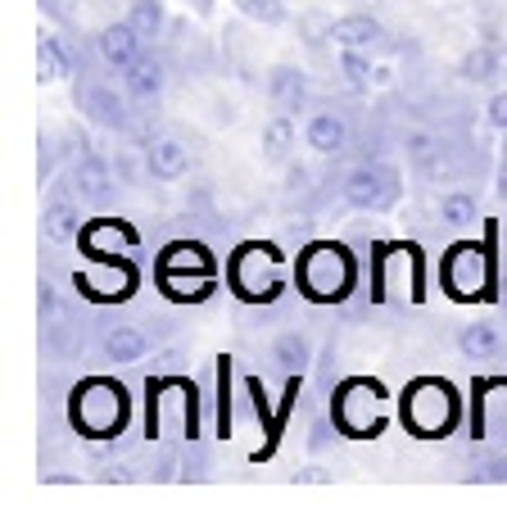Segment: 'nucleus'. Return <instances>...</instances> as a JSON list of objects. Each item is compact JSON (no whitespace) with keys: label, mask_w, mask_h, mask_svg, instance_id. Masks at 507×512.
<instances>
[{"label":"nucleus","mask_w":507,"mask_h":512,"mask_svg":"<svg viewBox=\"0 0 507 512\" xmlns=\"http://www.w3.org/2000/svg\"><path fill=\"white\" fill-rule=\"evenodd\" d=\"M299 286H304V295L313 304H335V300H345L349 290H354L358 281V263L354 254L345 250V245H308L304 259H299Z\"/></svg>","instance_id":"nucleus-1"},{"label":"nucleus","mask_w":507,"mask_h":512,"mask_svg":"<svg viewBox=\"0 0 507 512\" xmlns=\"http://www.w3.org/2000/svg\"><path fill=\"white\" fill-rule=\"evenodd\" d=\"M331 417H335V431L340 435H349V440H372V435H381L385 422H390V399H385L381 381L354 377L335 390Z\"/></svg>","instance_id":"nucleus-2"},{"label":"nucleus","mask_w":507,"mask_h":512,"mask_svg":"<svg viewBox=\"0 0 507 512\" xmlns=\"http://www.w3.org/2000/svg\"><path fill=\"white\" fill-rule=\"evenodd\" d=\"M403 422L412 426V431L421 435V440H435V435H449L453 426H458V390L449 386V381L440 377H421L412 381L408 390H403Z\"/></svg>","instance_id":"nucleus-3"},{"label":"nucleus","mask_w":507,"mask_h":512,"mask_svg":"<svg viewBox=\"0 0 507 512\" xmlns=\"http://www.w3.org/2000/svg\"><path fill=\"white\" fill-rule=\"evenodd\" d=\"M73 426L82 435H96V440H109L114 431L127 426V390L109 377H87L73 390Z\"/></svg>","instance_id":"nucleus-4"},{"label":"nucleus","mask_w":507,"mask_h":512,"mask_svg":"<svg viewBox=\"0 0 507 512\" xmlns=\"http://www.w3.org/2000/svg\"><path fill=\"white\" fill-rule=\"evenodd\" d=\"M340 200L358 213H390L403 200V173L385 159H363L340 177Z\"/></svg>","instance_id":"nucleus-5"},{"label":"nucleus","mask_w":507,"mask_h":512,"mask_svg":"<svg viewBox=\"0 0 507 512\" xmlns=\"http://www.w3.org/2000/svg\"><path fill=\"white\" fill-rule=\"evenodd\" d=\"M231 286H236V295L249 304L277 300L281 286H286L281 254L272 250V245H240L236 259H231Z\"/></svg>","instance_id":"nucleus-6"},{"label":"nucleus","mask_w":507,"mask_h":512,"mask_svg":"<svg viewBox=\"0 0 507 512\" xmlns=\"http://www.w3.org/2000/svg\"><path fill=\"white\" fill-rule=\"evenodd\" d=\"M73 100L82 109V118L91 127H100V132H132V114H127L132 96L118 91L114 82L96 78V73H82V78H73Z\"/></svg>","instance_id":"nucleus-7"},{"label":"nucleus","mask_w":507,"mask_h":512,"mask_svg":"<svg viewBox=\"0 0 507 512\" xmlns=\"http://www.w3.org/2000/svg\"><path fill=\"white\" fill-rule=\"evenodd\" d=\"M114 159L96 155L91 150V141H82V150H77L73 168H68V186H73V195L87 209H114L118 204V182H114Z\"/></svg>","instance_id":"nucleus-8"},{"label":"nucleus","mask_w":507,"mask_h":512,"mask_svg":"<svg viewBox=\"0 0 507 512\" xmlns=\"http://www.w3.org/2000/svg\"><path fill=\"white\" fill-rule=\"evenodd\" d=\"M444 286L458 295V300H476L489 290V254L476 241H458L444 254Z\"/></svg>","instance_id":"nucleus-9"},{"label":"nucleus","mask_w":507,"mask_h":512,"mask_svg":"<svg viewBox=\"0 0 507 512\" xmlns=\"http://www.w3.org/2000/svg\"><path fill=\"white\" fill-rule=\"evenodd\" d=\"M304 145L313 150V155H322V159L345 155L349 145H354V123H349V114L345 109H335V105L313 109L308 123H304Z\"/></svg>","instance_id":"nucleus-10"},{"label":"nucleus","mask_w":507,"mask_h":512,"mask_svg":"<svg viewBox=\"0 0 507 512\" xmlns=\"http://www.w3.org/2000/svg\"><path fill=\"white\" fill-rule=\"evenodd\" d=\"M145 50H150V46H145V37L127 19L105 23V28L96 32V59L105 68H114V73H127V68H132Z\"/></svg>","instance_id":"nucleus-11"},{"label":"nucleus","mask_w":507,"mask_h":512,"mask_svg":"<svg viewBox=\"0 0 507 512\" xmlns=\"http://www.w3.org/2000/svg\"><path fill=\"white\" fill-rule=\"evenodd\" d=\"M154 340H159V331H150V322H118V327H105L100 354H105V363L127 368V363H141L150 354Z\"/></svg>","instance_id":"nucleus-12"},{"label":"nucleus","mask_w":507,"mask_h":512,"mask_svg":"<svg viewBox=\"0 0 507 512\" xmlns=\"http://www.w3.org/2000/svg\"><path fill=\"white\" fill-rule=\"evenodd\" d=\"M82 55L73 50V41L59 37V32H41L37 41V82H64V78H82Z\"/></svg>","instance_id":"nucleus-13"},{"label":"nucleus","mask_w":507,"mask_h":512,"mask_svg":"<svg viewBox=\"0 0 507 512\" xmlns=\"http://www.w3.org/2000/svg\"><path fill=\"white\" fill-rule=\"evenodd\" d=\"M68 191H73V186H68ZM68 191L55 186V195H50L46 209H41V236H46L50 245H68L82 236V200Z\"/></svg>","instance_id":"nucleus-14"},{"label":"nucleus","mask_w":507,"mask_h":512,"mask_svg":"<svg viewBox=\"0 0 507 512\" xmlns=\"http://www.w3.org/2000/svg\"><path fill=\"white\" fill-rule=\"evenodd\" d=\"M123 91L132 96V105H159L163 91H168V59L154 55V46H150L123 73Z\"/></svg>","instance_id":"nucleus-15"},{"label":"nucleus","mask_w":507,"mask_h":512,"mask_svg":"<svg viewBox=\"0 0 507 512\" xmlns=\"http://www.w3.org/2000/svg\"><path fill=\"white\" fill-rule=\"evenodd\" d=\"M141 155H145V168H150V182L168 186L191 173V150L177 136H150V141H141Z\"/></svg>","instance_id":"nucleus-16"},{"label":"nucleus","mask_w":507,"mask_h":512,"mask_svg":"<svg viewBox=\"0 0 507 512\" xmlns=\"http://www.w3.org/2000/svg\"><path fill=\"white\" fill-rule=\"evenodd\" d=\"M308 73L304 68H295V64H272L268 68V100H272V109L277 114H290V118H299L308 109Z\"/></svg>","instance_id":"nucleus-17"},{"label":"nucleus","mask_w":507,"mask_h":512,"mask_svg":"<svg viewBox=\"0 0 507 512\" xmlns=\"http://www.w3.org/2000/svg\"><path fill=\"white\" fill-rule=\"evenodd\" d=\"M467 87H494L498 78L507 73V55L498 41H480V46H471L467 55L458 59V68H453Z\"/></svg>","instance_id":"nucleus-18"},{"label":"nucleus","mask_w":507,"mask_h":512,"mask_svg":"<svg viewBox=\"0 0 507 512\" xmlns=\"http://www.w3.org/2000/svg\"><path fill=\"white\" fill-rule=\"evenodd\" d=\"M326 37L335 41V50L340 46H354V50H376L385 41V23L376 19V14H340V19L326 23Z\"/></svg>","instance_id":"nucleus-19"},{"label":"nucleus","mask_w":507,"mask_h":512,"mask_svg":"<svg viewBox=\"0 0 507 512\" xmlns=\"http://www.w3.org/2000/svg\"><path fill=\"white\" fill-rule=\"evenodd\" d=\"M268 363H272V372H281L286 381H304L308 363H313V340H308L304 331H281L268 345Z\"/></svg>","instance_id":"nucleus-20"},{"label":"nucleus","mask_w":507,"mask_h":512,"mask_svg":"<svg viewBox=\"0 0 507 512\" xmlns=\"http://www.w3.org/2000/svg\"><path fill=\"white\" fill-rule=\"evenodd\" d=\"M96 263H105V277H82L77 272V290H87V295H96V300H123L127 290L136 286V272H132V263H114V259H96Z\"/></svg>","instance_id":"nucleus-21"},{"label":"nucleus","mask_w":507,"mask_h":512,"mask_svg":"<svg viewBox=\"0 0 507 512\" xmlns=\"http://www.w3.org/2000/svg\"><path fill=\"white\" fill-rule=\"evenodd\" d=\"M458 354L467 363H489V358L503 354V336H498L494 322H462L458 327Z\"/></svg>","instance_id":"nucleus-22"},{"label":"nucleus","mask_w":507,"mask_h":512,"mask_svg":"<svg viewBox=\"0 0 507 512\" xmlns=\"http://www.w3.org/2000/svg\"><path fill=\"white\" fill-rule=\"evenodd\" d=\"M299 132H295V118L290 114H272L259 132V150H263V164H286L290 150H295Z\"/></svg>","instance_id":"nucleus-23"},{"label":"nucleus","mask_w":507,"mask_h":512,"mask_svg":"<svg viewBox=\"0 0 507 512\" xmlns=\"http://www.w3.org/2000/svg\"><path fill=\"white\" fill-rule=\"evenodd\" d=\"M335 73H340V82H345V87H354V91H372V87H376L372 50L340 46V55H335Z\"/></svg>","instance_id":"nucleus-24"},{"label":"nucleus","mask_w":507,"mask_h":512,"mask_svg":"<svg viewBox=\"0 0 507 512\" xmlns=\"http://www.w3.org/2000/svg\"><path fill=\"white\" fill-rule=\"evenodd\" d=\"M444 145V136L435 132V127H426V123H412V127H403V136H399V150H403V159H408L412 168H421L426 159L435 155Z\"/></svg>","instance_id":"nucleus-25"},{"label":"nucleus","mask_w":507,"mask_h":512,"mask_svg":"<svg viewBox=\"0 0 507 512\" xmlns=\"http://www.w3.org/2000/svg\"><path fill=\"white\" fill-rule=\"evenodd\" d=\"M127 23H132V28L145 37V46H159L163 28H168V10H163V0H132Z\"/></svg>","instance_id":"nucleus-26"},{"label":"nucleus","mask_w":507,"mask_h":512,"mask_svg":"<svg viewBox=\"0 0 507 512\" xmlns=\"http://www.w3.org/2000/svg\"><path fill=\"white\" fill-rule=\"evenodd\" d=\"M435 213H440L444 227H471L480 223V204L471 191H444L440 204H435Z\"/></svg>","instance_id":"nucleus-27"},{"label":"nucleus","mask_w":507,"mask_h":512,"mask_svg":"<svg viewBox=\"0 0 507 512\" xmlns=\"http://www.w3.org/2000/svg\"><path fill=\"white\" fill-rule=\"evenodd\" d=\"M41 345H46V354L68 358V354H77V349H82V327H73L68 318L46 322V327H41Z\"/></svg>","instance_id":"nucleus-28"},{"label":"nucleus","mask_w":507,"mask_h":512,"mask_svg":"<svg viewBox=\"0 0 507 512\" xmlns=\"http://www.w3.org/2000/svg\"><path fill=\"white\" fill-rule=\"evenodd\" d=\"M489 413H503V422H507V381L476 386V435L489 431Z\"/></svg>","instance_id":"nucleus-29"},{"label":"nucleus","mask_w":507,"mask_h":512,"mask_svg":"<svg viewBox=\"0 0 507 512\" xmlns=\"http://www.w3.org/2000/svg\"><path fill=\"white\" fill-rule=\"evenodd\" d=\"M245 19H254V23H263V28H281V23L290 19V10H286V0H231Z\"/></svg>","instance_id":"nucleus-30"},{"label":"nucleus","mask_w":507,"mask_h":512,"mask_svg":"<svg viewBox=\"0 0 507 512\" xmlns=\"http://www.w3.org/2000/svg\"><path fill=\"white\" fill-rule=\"evenodd\" d=\"M114 173H118V182H123V186H145V182H150V168H145V155L136 159L132 150H118V155H114Z\"/></svg>","instance_id":"nucleus-31"},{"label":"nucleus","mask_w":507,"mask_h":512,"mask_svg":"<svg viewBox=\"0 0 507 512\" xmlns=\"http://www.w3.org/2000/svg\"><path fill=\"white\" fill-rule=\"evenodd\" d=\"M37 313H41V327H46V322L68 318V313H64V300H59V290L50 286V281H41V286H37Z\"/></svg>","instance_id":"nucleus-32"},{"label":"nucleus","mask_w":507,"mask_h":512,"mask_svg":"<svg viewBox=\"0 0 507 512\" xmlns=\"http://www.w3.org/2000/svg\"><path fill=\"white\" fill-rule=\"evenodd\" d=\"M471 481H507V458H476Z\"/></svg>","instance_id":"nucleus-33"},{"label":"nucleus","mask_w":507,"mask_h":512,"mask_svg":"<svg viewBox=\"0 0 507 512\" xmlns=\"http://www.w3.org/2000/svg\"><path fill=\"white\" fill-rule=\"evenodd\" d=\"M485 123L494 127V132H507V91H494V96L485 100Z\"/></svg>","instance_id":"nucleus-34"},{"label":"nucleus","mask_w":507,"mask_h":512,"mask_svg":"<svg viewBox=\"0 0 507 512\" xmlns=\"http://www.w3.org/2000/svg\"><path fill=\"white\" fill-rule=\"evenodd\" d=\"M331 426H335V417H317V426H313V440H308V449H313V454H322V449L335 440V435H331Z\"/></svg>","instance_id":"nucleus-35"},{"label":"nucleus","mask_w":507,"mask_h":512,"mask_svg":"<svg viewBox=\"0 0 507 512\" xmlns=\"http://www.w3.org/2000/svg\"><path fill=\"white\" fill-rule=\"evenodd\" d=\"M213 5H218V0H191V10L200 14V19H209V14H213Z\"/></svg>","instance_id":"nucleus-36"},{"label":"nucleus","mask_w":507,"mask_h":512,"mask_svg":"<svg viewBox=\"0 0 507 512\" xmlns=\"http://www.w3.org/2000/svg\"><path fill=\"white\" fill-rule=\"evenodd\" d=\"M299 481H313V485H322V481H331V476H326V472H322V467H308V472H304V476H299Z\"/></svg>","instance_id":"nucleus-37"},{"label":"nucleus","mask_w":507,"mask_h":512,"mask_svg":"<svg viewBox=\"0 0 507 512\" xmlns=\"http://www.w3.org/2000/svg\"><path fill=\"white\" fill-rule=\"evenodd\" d=\"M498 46H503V55H507V37H503V41H498Z\"/></svg>","instance_id":"nucleus-38"}]
</instances>
